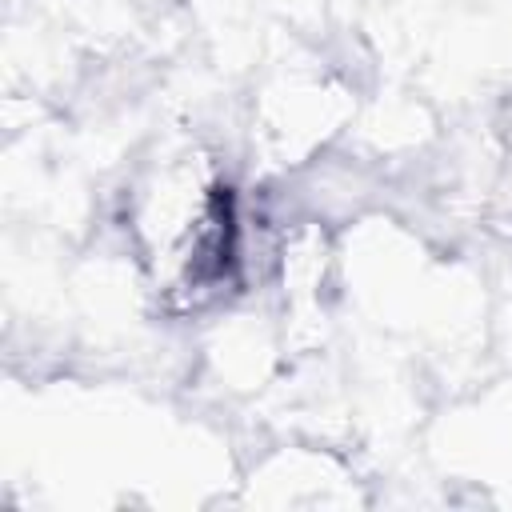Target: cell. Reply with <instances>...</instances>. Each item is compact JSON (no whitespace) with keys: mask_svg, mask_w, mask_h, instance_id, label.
I'll use <instances>...</instances> for the list:
<instances>
[{"mask_svg":"<svg viewBox=\"0 0 512 512\" xmlns=\"http://www.w3.org/2000/svg\"><path fill=\"white\" fill-rule=\"evenodd\" d=\"M160 236L152 244L156 284L176 308L212 300L236 268V212L216 180H192L160 204Z\"/></svg>","mask_w":512,"mask_h":512,"instance_id":"6da1fadb","label":"cell"}]
</instances>
